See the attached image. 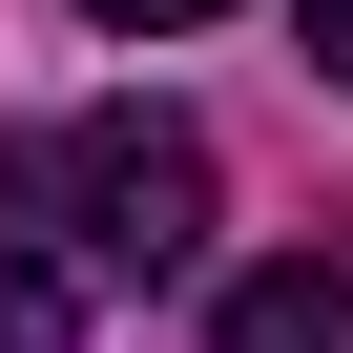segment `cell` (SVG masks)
Here are the masks:
<instances>
[{"instance_id":"obj_1","label":"cell","mask_w":353,"mask_h":353,"mask_svg":"<svg viewBox=\"0 0 353 353\" xmlns=\"http://www.w3.org/2000/svg\"><path fill=\"white\" fill-rule=\"evenodd\" d=\"M21 229H63L83 291H188L208 270V125H166V104L21 125Z\"/></svg>"},{"instance_id":"obj_2","label":"cell","mask_w":353,"mask_h":353,"mask_svg":"<svg viewBox=\"0 0 353 353\" xmlns=\"http://www.w3.org/2000/svg\"><path fill=\"white\" fill-rule=\"evenodd\" d=\"M208 353H353V270H332V250H270V270H229Z\"/></svg>"},{"instance_id":"obj_3","label":"cell","mask_w":353,"mask_h":353,"mask_svg":"<svg viewBox=\"0 0 353 353\" xmlns=\"http://www.w3.org/2000/svg\"><path fill=\"white\" fill-rule=\"evenodd\" d=\"M0 353H83V250L63 229H0Z\"/></svg>"},{"instance_id":"obj_4","label":"cell","mask_w":353,"mask_h":353,"mask_svg":"<svg viewBox=\"0 0 353 353\" xmlns=\"http://www.w3.org/2000/svg\"><path fill=\"white\" fill-rule=\"evenodd\" d=\"M104 42H188V21H229V0H83Z\"/></svg>"},{"instance_id":"obj_5","label":"cell","mask_w":353,"mask_h":353,"mask_svg":"<svg viewBox=\"0 0 353 353\" xmlns=\"http://www.w3.org/2000/svg\"><path fill=\"white\" fill-rule=\"evenodd\" d=\"M291 42H312V83H353V0H291Z\"/></svg>"}]
</instances>
